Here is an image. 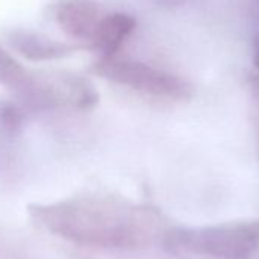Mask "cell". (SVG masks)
<instances>
[{"label":"cell","mask_w":259,"mask_h":259,"mask_svg":"<svg viewBox=\"0 0 259 259\" xmlns=\"http://www.w3.org/2000/svg\"><path fill=\"white\" fill-rule=\"evenodd\" d=\"M40 217L49 229L75 241L123 245L136 238L135 212L104 201L61 203L40 210Z\"/></svg>","instance_id":"cell-1"},{"label":"cell","mask_w":259,"mask_h":259,"mask_svg":"<svg viewBox=\"0 0 259 259\" xmlns=\"http://www.w3.org/2000/svg\"><path fill=\"white\" fill-rule=\"evenodd\" d=\"M51 16L66 35L102 57L114 55L136 28L133 17L93 0H58L51 8Z\"/></svg>","instance_id":"cell-2"},{"label":"cell","mask_w":259,"mask_h":259,"mask_svg":"<svg viewBox=\"0 0 259 259\" xmlns=\"http://www.w3.org/2000/svg\"><path fill=\"white\" fill-rule=\"evenodd\" d=\"M96 69L101 76L138 92L157 96H174L182 92V84L174 76L141 61L110 55L102 57Z\"/></svg>","instance_id":"cell-3"},{"label":"cell","mask_w":259,"mask_h":259,"mask_svg":"<svg viewBox=\"0 0 259 259\" xmlns=\"http://www.w3.org/2000/svg\"><path fill=\"white\" fill-rule=\"evenodd\" d=\"M8 43L25 58L32 61H49L67 57L75 51L67 43L57 41L40 32L28 29H14L8 32Z\"/></svg>","instance_id":"cell-4"},{"label":"cell","mask_w":259,"mask_h":259,"mask_svg":"<svg viewBox=\"0 0 259 259\" xmlns=\"http://www.w3.org/2000/svg\"><path fill=\"white\" fill-rule=\"evenodd\" d=\"M38 73L29 72L8 51L0 46V84L16 90L23 98H28L34 90Z\"/></svg>","instance_id":"cell-5"}]
</instances>
